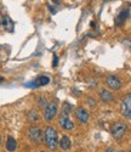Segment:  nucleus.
Wrapping results in <instances>:
<instances>
[{
  "label": "nucleus",
  "instance_id": "obj_1",
  "mask_svg": "<svg viewBox=\"0 0 131 152\" xmlns=\"http://www.w3.org/2000/svg\"><path fill=\"white\" fill-rule=\"evenodd\" d=\"M69 111H71V105L66 102L63 105L62 112L58 118V124L63 130H73L74 129V123L69 118Z\"/></svg>",
  "mask_w": 131,
  "mask_h": 152
},
{
  "label": "nucleus",
  "instance_id": "obj_2",
  "mask_svg": "<svg viewBox=\"0 0 131 152\" xmlns=\"http://www.w3.org/2000/svg\"><path fill=\"white\" fill-rule=\"evenodd\" d=\"M44 137H45V142H46L47 147L51 151H55L58 145V139H57V132L54 126H47L45 129Z\"/></svg>",
  "mask_w": 131,
  "mask_h": 152
},
{
  "label": "nucleus",
  "instance_id": "obj_3",
  "mask_svg": "<svg viewBox=\"0 0 131 152\" xmlns=\"http://www.w3.org/2000/svg\"><path fill=\"white\" fill-rule=\"evenodd\" d=\"M126 130H127V126L123 122H115V123H113L112 128H111V133H112L113 137L116 139V140H120V139H123V136L126 134Z\"/></svg>",
  "mask_w": 131,
  "mask_h": 152
},
{
  "label": "nucleus",
  "instance_id": "obj_4",
  "mask_svg": "<svg viewBox=\"0 0 131 152\" xmlns=\"http://www.w3.org/2000/svg\"><path fill=\"white\" fill-rule=\"evenodd\" d=\"M56 115H57V105H56V102L47 104V106L45 107V111H44V118H45V121L50 123L52 119L55 118Z\"/></svg>",
  "mask_w": 131,
  "mask_h": 152
},
{
  "label": "nucleus",
  "instance_id": "obj_5",
  "mask_svg": "<svg viewBox=\"0 0 131 152\" xmlns=\"http://www.w3.org/2000/svg\"><path fill=\"white\" fill-rule=\"evenodd\" d=\"M120 111L123 113V116H125L126 118L131 119V95H127V96H125L123 99Z\"/></svg>",
  "mask_w": 131,
  "mask_h": 152
},
{
  "label": "nucleus",
  "instance_id": "obj_6",
  "mask_svg": "<svg viewBox=\"0 0 131 152\" xmlns=\"http://www.w3.org/2000/svg\"><path fill=\"white\" fill-rule=\"evenodd\" d=\"M28 136L29 139L35 142V144H40L41 140H43V132L40 128H38V126H32L28 132Z\"/></svg>",
  "mask_w": 131,
  "mask_h": 152
},
{
  "label": "nucleus",
  "instance_id": "obj_7",
  "mask_svg": "<svg viewBox=\"0 0 131 152\" xmlns=\"http://www.w3.org/2000/svg\"><path fill=\"white\" fill-rule=\"evenodd\" d=\"M106 84L113 90H118L122 88V80L118 77H115V75H108L106 79Z\"/></svg>",
  "mask_w": 131,
  "mask_h": 152
},
{
  "label": "nucleus",
  "instance_id": "obj_8",
  "mask_svg": "<svg viewBox=\"0 0 131 152\" xmlns=\"http://www.w3.org/2000/svg\"><path fill=\"white\" fill-rule=\"evenodd\" d=\"M75 116L78 118V121H79L82 124H87L89 123V113L85 108L83 107H78L76 111H75Z\"/></svg>",
  "mask_w": 131,
  "mask_h": 152
},
{
  "label": "nucleus",
  "instance_id": "obj_9",
  "mask_svg": "<svg viewBox=\"0 0 131 152\" xmlns=\"http://www.w3.org/2000/svg\"><path fill=\"white\" fill-rule=\"evenodd\" d=\"M100 97H101V100L103 101V102H112V101L114 100L113 94L111 91L106 90V89L100 90Z\"/></svg>",
  "mask_w": 131,
  "mask_h": 152
},
{
  "label": "nucleus",
  "instance_id": "obj_10",
  "mask_svg": "<svg viewBox=\"0 0 131 152\" xmlns=\"http://www.w3.org/2000/svg\"><path fill=\"white\" fill-rule=\"evenodd\" d=\"M58 144H60V147L62 150H64V151H68L71 148V146H72V141H71V139L67 135H63L61 137V140H60Z\"/></svg>",
  "mask_w": 131,
  "mask_h": 152
},
{
  "label": "nucleus",
  "instance_id": "obj_11",
  "mask_svg": "<svg viewBox=\"0 0 131 152\" xmlns=\"http://www.w3.org/2000/svg\"><path fill=\"white\" fill-rule=\"evenodd\" d=\"M16 147H17V141L12 136H9L6 140V150L9 152H14L16 150Z\"/></svg>",
  "mask_w": 131,
  "mask_h": 152
},
{
  "label": "nucleus",
  "instance_id": "obj_12",
  "mask_svg": "<svg viewBox=\"0 0 131 152\" xmlns=\"http://www.w3.org/2000/svg\"><path fill=\"white\" fill-rule=\"evenodd\" d=\"M1 23H3L4 26H5L6 31H9V32H12V31H14V22L11 21V18H10L9 16H5Z\"/></svg>",
  "mask_w": 131,
  "mask_h": 152
},
{
  "label": "nucleus",
  "instance_id": "obj_13",
  "mask_svg": "<svg viewBox=\"0 0 131 152\" xmlns=\"http://www.w3.org/2000/svg\"><path fill=\"white\" fill-rule=\"evenodd\" d=\"M35 82H36L38 86H43V85H47V84H49L50 78H49V77H46V75H41V77H39Z\"/></svg>",
  "mask_w": 131,
  "mask_h": 152
},
{
  "label": "nucleus",
  "instance_id": "obj_14",
  "mask_svg": "<svg viewBox=\"0 0 131 152\" xmlns=\"http://www.w3.org/2000/svg\"><path fill=\"white\" fill-rule=\"evenodd\" d=\"M129 16V11L126 10V11H123V12H120V15H119V17H118L116 18V24H118V26H119V24H122L120 22H123L126 17Z\"/></svg>",
  "mask_w": 131,
  "mask_h": 152
},
{
  "label": "nucleus",
  "instance_id": "obj_15",
  "mask_svg": "<svg viewBox=\"0 0 131 152\" xmlns=\"http://www.w3.org/2000/svg\"><path fill=\"white\" fill-rule=\"evenodd\" d=\"M28 119H29L31 122H36V121L39 119L38 113H36L35 111H31V112L28 113Z\"/></svg>",
  "mask_w": 131,
  "mask_h": 152
},
{
  "label": "nucleus",
  "instance_id": "obj_16",
  "mask_svg": "<svg viewBox=\"0 0 131 152\" xmlns=\"http://www.w3.org/2000/svg\"><path fill=\"white\" fill-rule=\"evenodd\" d=\"M39 105H40V106L45 110V107L47 106V105H46V100H45L44 97H40V99H39Z\"/></svg>",
  "mask_w": 131,
  "mask_h": 152
},
{
  "label": "nucleus",
  "instance_id": "obj_17",
  "mask_svg": "<svg viewBox=\"0 0 131 152\" xmlns=\"http://www.w3.org/2000/svg\"><path fill=\"white\" fill-rule=\"evenodd\" d=\"M25 86H28V88H36L38 86V84H36V82L35 80H33L32 83H27V84H24Z\"/></svg>",
  "mask_w": 131,
  "mask_h": 152
},
{
  "label": "nucleus",
  "instance_id": "obj_18",
  "mask_svg": "<svg viewBox=\"0 0 131 152\" xmlns=\"http://www.w3.org/2000/svg\"><path fill=\"white\" fill-rule=\"evenodd\" d=\"M57 65H58V57H57V55L54 54V63H52V66L56 67Z\"/></svg>",
  "mask_w": 131,
  "mask_h": 152
},
{
  "label": "nucleus",
  "instance_id": "obj_19",
  "mask_svg": "<svg viewBox=\"0 0 131 152\" xmlns=\"http://www.w3.org/2000/svg\"><path fill=\"white\" fill-rule=\"evenodd\" d=\"M3 80H4V78H3V77H0V83H1Z\"/></svg>",
  "mask_w": 131,
  "mask_h": 152
},
{
  "label": "nucleus",
  "instance_id": "obj_20",
  "mask_svg": "<svg viewBox=\"0 0 131 152\" xmlns=\"http://www.w3.org/2000/svg\"><path fill=\"white\" fill-rule=\"evenodd\" d=\"M0 142H1V135H0Z\"/></svg>",
  "mask_w": 131,
  "mask_h": 152
},
{
  "label": "nucleus",
  "instance_id": "obj_21",
  "mask_svg": "<svg viewBox=\"0 0 131 152\" xmlns=\"http://www.w3.org/2000/svg\"><path fill=\"white\" fill-rule=\"evenodd\" d=\"M0 26H1V20H0Z\"/></svg>",
  "mask_w": 131,
  "mask_h": 152
},
{
  "label": "nucleus",
  "instance_id": "obj_22",
  "mask_svg": "<svg viewBox=\"0 0 131 152\" xmlns=\"http://www.w3.org/2000/svg\"><path fill=\"white\" fill-rule=\"evenodd\" d=\"M40 152H45V151H40Z\"/></svg>",
  "mask_w": 131,
  "mask_h": 152
},
{
  "label": "nucleus",
  "instance_id": "obj_23",
  "mask_svg": "<svg viewBox=\"0 0 131 152\" xmlns=\"http://www.w3.org/2000/svg\"><path fill=\"white\" fill-rule=\"evenodd\" d=\"M130 152H131V151H130Z\"/></svg>",
  "mask_w": 131,
  "mask_h": 152
}]
</instances>
